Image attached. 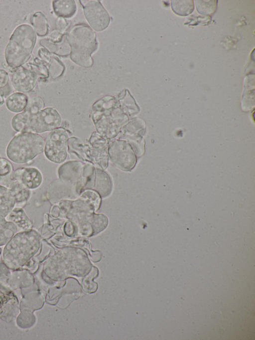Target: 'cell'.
<instances>
[{
  "mask_svg": "<svg viewBox=\"0 0 255 340\" xmlns=\"http://www.w3.org/2000/svg\"><path fill=\"white\" fill-rule=\"evenodd\" d=\"M20 310V313L16 319L17 326L22 329L31 328L35 324L36 320L33 311L26 308Z\"/></svg>",
  "mask_w": 255,
  "mask_h": 340,
  "instance_id": "cell-28",
  "label": "cell"
},
{
  "mask_svg": "<svg viewBox=\"0 0 255 340\" xmlns=\"http://www.w3.org/2000/svg\"><path fill=\"white\" fill-rule=\"evenodd\" d=\"M171 4L174 13L181 16L190 14L194 9L193 0H172Z\"/></svg>",
  "mask_w": 255,
  "mask_h": 340,
  "instance_id": "cell-29",
  "label": "cell"
},
{
  "mask_svg": "<svg viewBox=\"0 0 255 340\" xmlns=\"http://www.w3.org/2000/svg\"><path fill=\"white\" fill-rule=\"evenodd\" d=\"M36 41V34L29 24L18 25L13 31L4 51L7 65L17 68L26 63L31 56Z\"/></svg>",
  "mask_w": 255,
  "mask_h": 340,
  "instance_id": "cell-4",
  "label": "cell"
},
{
  "mask_svg": "<svg viewBox=\"0 0 255 340\" xmlns=\"http://www.w3.org/2000/svg\"><path fill=\"white\" fill-rule=\"evenodd\" d=\"M12 166L6 159L0 158V182L5 180L12 172Z\"/></svg>",
  "mask_w": 255,
  "mask_h": 340,
  "instance_id": "cell-35",
  "label": "cell"
},
{
  "mask_svg": "<svg viewBox=\"0 0 255 340\" xmlns=\"http://www.w3.org/2000/svg\"><path fill=\"white\" fill-rule=\"evenodd\" d=\"M43 298L42 295L34 291L25 295L22 299L20 304V310L29 309L32 311L40 309L43 305Z\"/></svg>",
  "mask_w": 255,
  "mask_h": 340,
  "instance_id": "cell-25",
  "label": "cell"
},
{
  "mask_svg": "<svg viewBox=\"0 0 255 340\" xmlns=\"http://www.w3.org/2000/svg\"><path fill=\"white\" fill-rule=\"evenodd\" d=\"M63 33L57 30H53L50 34L49 40L52 43L55 44L62 41Z\"/></svg>",
  "mask_w": 255,
  "mask_h": 340,
  "instance_id": "cell-36",
  "label": "cell"
},
{
  "mask_svg": "<svg viewBox=\"0 0 255 340\" xmlns=\"http://www.w3.org/2000/svg\"><path fill=\"white\" fill-rule=\"evenodd\" d=\"M145 128L144 122L139 118L128 122L122 128L121 135L119 139L127 141L134 150H139L144 147L142 143V135Z\"/></svg>",
  "mask_w": 255,
  "mask_h": 340,
  "instance_id": "cell-14",
  "label": "cell"
},
{
  "mask_svg": "<svg viewBox=\"0 0 255 340\" xmlns=\"http://www.w3.org/2000/svg\"><path fill=\"white\" fill-rule=\"evenodd\" d=\"M42 175L36 168H20L15 170L5 180L19 182L29 189L38 188L42 183Z\"/></svg>",
  "mask_w": 255,
  "mask_h": 340,
  "instance_id": "cell-16",
  "label": "cell"
},
{
  "mask_svg": "<svg viewBox=\"0 0 255 340\" xmlns=\"http://www.w3.org/2000/svg\"><path fill=\"white\" fill-rule=\"evenodd\" d=\"M67 145L68 151L76 154L82 160L94 164L102 170L107 168L109 157L106 149H95L76 137L69 138Z\"/></svg>",
  "mask_w": 255,
  "mask_h": 340,
  "instance_id": "cell-8",
  "label": "cell"
},
{
  "mask_svg": "<svg viewBox=\"0 0 255 340\" xmlns=\"http://www.w3.org/2000/svg\"><path fill=\"white\" fill-rule=\"evenodd\" d=\"M52 6L55 14L63 18L72 17L77 9L75 1L73 0H53Z\"/></svg>",
  "mask_w": 255,
  "mask_h": 340,
  "instance_id": "cell-21",
  "label": "cell"
},
{
  "mask_svg": "<svg viewBox=\"0 0 255 340\" xmlns=\"http://www.w3.org/2000/svg\"><path fill=\"white\" fill-rule=\"evenodd\" d=\"M1 249L0 248V253H1Z\"/></svg>",
  "mask_w": 255,
  "mask_h": 340,
  "instance_id": "cell-43",
  "label": "cell"
},
{
  "mask_svg": "<svg viewBox=\"0 0 255 340\" xmlns=\"http://www.w3.org/2000/svg\"><path fill=\"white\" fill-rule=\"evenodd\" d=\"M66 39L70 46V59L81 66L91 67V55L98 45L95 32L86 24H77L67 32Z\"/></svg>",
  "mask_w": 255,
  "mask_h": 340,
  "instance_id": "cell-3",
  "label": "cell"
},
{
  "mask_svg": "<svg viewBox=\"0 0 255 340\" xmlns=\"http://www.w3.org/2000/svg\"><path fill=\"white\" fill-rule=\"evenodd\" d=\"M27 66V68L37 73L39 79H46L49 77L48 69L44 65L43 61L37 58H35L33 62L28 63Z\"/></svg>",
  "mask_w": 255,
  "mask_h": 340,
  "instance_id": "cell-30",
  "label": "cell"
},
{
  "mask_svg": "<svg viewBox=\"0 0 255 340\" xmlns=\"http://www.w3.org/2000/svg\"><path fill=\"white\" fill-rule=\"evenodd\" d=\"M28 99L27 96L22 93H13L6 98L5 105L10 111L19 113L25 109Z\"/></svg>",
  "mask_w": 255,
  "mask_h": 340,
  "instance_id": "cell-22",
  "label": "cell"
},
{
  "mask_svg": "<svg viewBox=\"0 0 255 340\" xmlns=\"http://www.w3.org/2000/svg\"><path fill=\"white\" fill-rule=\"evenodd\" d=\"M80 1L83 6L85 17L93 29L101 31L109 26L110 16L100 1Z\"/></svg>",
  "mask_w": 255,
  "mask_h": 340,
  "instance_id": "cell-11",
  "label": "cell"
},
{
  "mask_svg": "<svg viewBox=\"0 0 255 340\" xmlns=\"http://www.w3.org/2000/svg\"><path fill=\"white\" fill-rule=\"evenodd\" d=\"M44 105V102L40 97L32 96L28 99L27 104L24 110L30 112L36 113L42 110Z\"/></svg>",
  "mask_w": 255,
  "mask_h": 340,
  "instance_id": "cell-31",
  "label": "cell"
},
{
  "mask_svg": "<svg viewBox=\"0 0 255 340\" xmlns=\"http://www.w3.org/2000/svg\"><path fill=\"white\" fill-rule=\"evenodd\" d=\"M44 146L45 140L40 135L31 132H20L10 141L6 154L12 162L24 164L42 153Z\"/></svg>",
  "mask_w": 255,
  "mask_h": 340,
  "instance_id": "cell-6",
  "label": "cell"
},
{
  "mask_svg": "<svg viewBox=\"0 0 255 340\" xmlns=\"http://www.w3.org/2000/svg\"><path fill=\"white\" fill-rule=\"evenodd\" d=\"M40 44L41 45L44 47L49 52L54 53L57 51V46L50 41L49 39H42L40 41Z\"/></svg>",
  "mask_w": 255,
  "mask_h": 340,
  "instance_id": "cell-38",
  "label": "cell"
},
{
  "mask_svg": "<svg viewBox=\"0 0 255 340\" xmlns=\"http://www.w3.org/2000/svg\"><path fill=\"white\" fill-rule=\"evenodd\" d=\"M68 25L69 23L64 18L59 17L56 22V30L63 33Z\"/></svg>",
  "mask_w": 255,
  "mask_h": 340,
  "instance_id": "cell-40",
  "label": "cell"
},
{
  "mask_svg": "<svg viewBox=\"0 0 255 340\" xmlns=\"http://www.w3.org/2000/svg\"><path fill=\"white\" fill-rule=\"evenodd\" d=\"M196 8L199 13L208 15L213 13L216 10V1H197Z\"/></svg>",
  "mask_w": 255,
  "mask_h": 340,
  "instance_id": "cell-32",
  "label": "cell"
},
{
  "mask_svg": "<svg viewBox=\"0 0 255 340\" xmlns=\"http://www.w3.org/2000/svg\"><path fill=\"white\" fill-rule=\"evenodd\" d=\"M51 58L49 63V74L51 75L52 78H56L62 74L64 71V66L57 58L53 57Z\"/></svg>",
  "mask_w": 255,
  "mask_h": 340,
  "instance_id": "cell-33",
  "label": "cell"
},
{
  "mask_svg": "<svg viewBox=\"0 0 255 340\" xmlns=\"http://www.w3.org/2000/svg\"><path fill=\"white\" fill-rule=\"evenodd\" d=\"M0 281L8 288L17 289L31 286L34 278L27 270L20 268L11 269L2 262L0 263Z\"/></svg>",
  "mask_w": 255,
  "mask_h": 340,
  "instance_id": "cell-12",
  "label": "cell"
},
{
  "mask_svg": "<svg viewBox=\"0 0 255 340\" xmlns=\"http://www.w3.org/2000/svg\"><path fill=\"white\" fill-rule=\"evenodd\" d=\"M6 186L11 190L16 204L25 203L29 198L31 194L30 189L27 188L19 182L9 180H4Z\"/></svg>",
  "mask_w": 255,
  "mask_h": 340,
  "instance_id": "cell-23",
  "label": "cell"
},
{
  "mask_svg": "<svg viewBox=\"0 0 255 340\" xmlns=\"http://www.w3.org/2000/svg\"><path fill=\"white\" fill-rule=\"evenodd\" d=\"M68 135L63 128L51 131L45 141L44 154L48 160L56 163L64 162L67 157Z\"/></svg>",
  "mask_w": 255,
  "mask_h": 340,
  "instance_id": "cell-10",
  "label": "cell"
},
{
  "mask_svg": "<svg viewBox=\"0 0 255 340\" xmlns=\"http://www.w3.org/2000/svg\"><path fill=\"white\" fill-rule=\"evenodd\" d=\"M118 102L123 112L128 117L137 114L139 108L128 89L124 90L119 95Z\"/></svg>",
  "mask_w": 255,
  "mask_h": 340,
  "instance_id": "cell-20",
  "label": "cell"
},
{
  "mask_svg": "<svg viewBox=\"0 0 255 340\" xmlns=\"http://www.w3.org/2000/svg\"><path fill=\"white\" fill-rule=\"evenodd\" d=\"M90 145L98 150L106 149L107 140L101 136L97 132H93L89 140Z\"/></svg>",
  "mask_w": 255,
  "mask_h": 340,
  "instance_id": "cell-34",
  "label": "cell"
},
{
  "mask_svg": "<svg viewBox=\"0 0 255 340\" xmlns=\"http://www.w3.org/2000/svg\"><path fill=\"white\" fill-rule=\"evenodd\" d=\"M58 173L59 179L71 185L78 195L94 187L96 169L91 164L68 161L59 168Z\"/></svg>",
  "mask_w": 255,
  "mask_h": 340,
  "instance_id": "cell-7",
  "label": "cell"
},
{
  "mask_svg": "<svg viewBox=\"0 0 255 340\" xmlns=\"http://www.w3.org/2000/svg\"><path fill=\"white\" fill-rule=\"evenodd\" d=\"M62 119L54 108L47 107L36 112L26 110L15 115L11 121L12 128L16 132L42 133L59 128Z\"/></svg>",
  "mask_w": 255,
  "mask_h": 340,
  "instance_id": "cell-5",
  "label": "cell"
},
{
  "mask_svg": "<svg viewBox=\"0 0 255 340\" xmlns=\"http://www.w3.org/2000/svg\"><path fill=\"white\" fill-rule=\"evenodd\" d=\"M50 213L51 216L54 218L59 217L61 214L60 207L58 205L53 206L51 209Z\"/></svg>",
  "mask_w": 255,
  "mask_h": 340,
  "instance_id": "cell-42",
  "label": "cell"
},
{
  "mask_svg": "<svg viewBox=\"0 0 255 340\" xmlns=\"http://www.w3.org/2000/svg\"><path fill=\"white\" fill-rule=\"evenodd\" d=\"M64 227L65 232L67 235L71 236L75 234L77 226L73 222L68 221L66 222Z\"/></svg>",
  "mask_w": 255,
  "mask_h": 340,
  "instance_id": "cell-41",
  "label": "cell"
},
{
  "mask_svg": "<svg viewBox=\"0 0 255 340\" xmlns=\"http://www.w3.org/2000/svg\"><path fill=\"white\" fill-rule=\"evenodd\" d=\"M30 23L35 33L39 36L47 35L49 31V25L45 15L41 12L34 13L30 18Z\"/></svg>",
  "mask_w": 255,
  "mask_h": 340,
  "instance_id": "cell-27",
  "label": "cell"
},
{
  "mask_svg": "<svg viewBox=\"0 0 255 340\" xmlns=\"http://www.w3.org/2000/svg\"><path fill=\"white\" fill-rule=\"evenodd\" d=\"M108 155L113 164L123 171H130L135 166L136 156L130 145L125 140L118 139L111 143Z\"/></svg>",
  "mask_w": 255,
  "mask_h": 340,
  "instance_id": "cell-9",
  "label": "cell"
},
{
  "mask_svg": "<svg viewBox=\"0 0 255 340\" xmlns=\"http://www.w3.org/2000/svg\"><path fill=\"white\" fill-rule=\"evenodd\" d=\"M7 220L14 223L18 227L27 230L32 226V222L29 219L24 210L19 207H16L7 216Z\"/></svg>",
  "mask_w": 255,
  "mask_h": 340,
  "instance_id": "cell-24",
  "label": "cell"
},
{
  "mask_svg": "<svg viewBox=\"0 0 255 340\" xmlns=\"http://www.w3.org/2000/svg\"><path fill=\"white\" fill-rule=\"evenodd\" d=\"M39 77L37 73L25 67L16 68L11 76V82L14 88L18 92L28 93L35 87Z\"/></svg>",
  "mask_w": 255,
  "mask_h": 340,
  "instance_id": "cell-15",
  "label": "cell"
},
{
  "mask_svg": "<svg viewBox=\"0 0 255 340\" xmlns=\"http://www.w3.org/2000/svg\"><path fill=\"white\" fill-rule=\"evenodd\" d=\"M47 194L49 201L52 203L67 199H74L78 195L71 185L60 179L50 182L47 187Z\"/></svg>",
  "mask_w": 255,
  "mask_h": 340,
  "instance_id": "cell-17",
  "label": "cell"
},
{
  "mask_svg": "<svg viewBox=\"0 0 255 340\" xmlns=\"http://www.w3.org/2000/svg\"><path fill=\"white\" fill-rule=\"evenodd\" d=\"M9 79L7 72L3 69H0V90L7 86Z\"/></svg>",
  "mask_w": 255,
  "mask_h": 340,
  "instance_id": "cell-37",
  "label": "cell"
},
{
  "mask_svg": "<svg viewBox=\"0 0 255 340\" xmlns=\"http://www.w3.org/2000/svg\"><path fill=\"white\" fill-rule=\"evenodd\" d=\"M17 231V227L14 223L0 215V246L6 244Z\"/></svg>",
  "mask_w": 255,
  "mask_h": 340,
  "instance_id": "cell-26",
  "label": "cell"
},
{
  "mask_svg": "<svg viewBox=\"0 0 255 340\" xmlns=\"http://www.w3.org/2000/svg\"><path fill=\"white\" fill-rule=\"evenodd\" d=\"M40 244V237L36 230L29 229L18 232L4 247L3 262L10 269L20 268L38 253Z\"/></svg>",
  "mask_w": 255,
  "mask_h": 340,
  "instance_id": "cell-2",
  "label": "cell"
},
{
  "mask_svg": "<svg viewBox=\"0 0 255 340\" xmlns=\"http://www.w3.org/2000/svg\"><path fill=\"white\" fill-rule=\"evenodd\" d=\"M91 117L97 132L107 140L118 136L129 120L118 99L112 96H104L93 104Z\"/></svg>",
  "mask_w": 255,
  "mask_h": 340,
  "instance_id": "cell-1",
  "label": "cell"
},
{
  "mask_svg": "<svg viewBox=\"0 0 255 340\" xmlns=\"http://www.w3.org/2000/svg\"><path fill=\"white\" fill-rule=\"evenodd\" d=\"M38 55L43 62L50 63L51 58L49 52L46 49L40 48L38 50Z\"/></svg>",
  "mask_w": 255,
  "mask_h": 340,
  "instance_id": "cell-39",
  "label": "cell"
},
{
  "mask_svg": "<svg viewBox=\"0 0 255 340\" xmlns=\"http://www.w3.org/2000/svg\"><path fill=\"white\" fill-rule=\"evenodd\" d=\"M19 304L16 295L8 287L0 283V318L10 323L19 312Z\"/></svg>",
  "mask_w": 255,
  "mask_h": 340,
  "instance_id": "cell-13",
  "label": "cell"
},
{
  "mask_svg": "<svg viewBox=\"0 0 255 340\" xmlns=\"http://www.w3.org/2000/svg\"><path fill=\"white\" fill-rule=\"evenodd\" d=\"M16 202L10 189L0 185V215L5 217L13 209Z\"/></svg>",
  "mask_w": 255,
  "mask_h": 340,
  "instance_id": "cell-19",
  "label": "cell"
},
{
  "mask_svg": "<svg viewBox=\"0 0 255 340\" xmlns=\"http://www.w3.org/2000/svg\"><path fill=\"white\" fill-rule=\"evenodd\" d=\"M101 197L109 196L112 190V182L109 175L103 170L96 169V175L92 189Z\"/></svg>",
  "mask_w": 255,
  "mask_h": 340,
  "instance_id": "cell-18",
  "label": "cell"
}]
</instances>
